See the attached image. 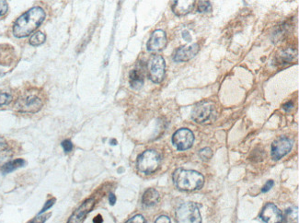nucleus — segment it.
<instances>
[{
  "mask_svg": "<svg viewBox=\"0 0 299 223\" xmlns=\"http://www.w3.org/2000/svg\"><path fill=\"white\" fill-rule=\"evenodd\" d=\"M45 19V12L40 8L35 7L27 11L16 21L13 27V33L16 37H26L35 31Z\"/></svg>",
  "mask_w": 299,
  "mask_h": 223,
  "instance_id": "nucleus-1",
  "label": "nucleus"
},
{
  "mask_svg": "<svg viewBox=\"0 0 299 223\" xmlns=\"http://www.w3.org/2000/svg\"><path fill=\"white\" fill-rule=\"evenodd\" d=\"M173 183L178 189L190 192L204 186L205 177L198 171L178 169L173 173Z\"/></svg>",
  "mask_w": 299,
  "mask_h": 223,
  "instance_id": "nucleus-2",
  "label": "nucleus"
},
{
  "mask_svg": "<svg viewBox=\"0 0 299 223\" xmlns=\"http://www.w3.org/2000/svg\"><path fill=\"white\" fill-rule=\"evenodd\" d=\"M42 101L38 94L32 91H28L21 95L16 102V108L24 114H34L41 110Z\"/></svg>",
  "mask_w": 299,
  "mask_h": 223,
  "instance_id": "nucleus-3",
  "label": "nucleus"
},
{
  "mask_svg": "<svg viewBox=\"0 0 299 223\" xmlns=\"http://www.w3.org/2000/svg\"><path fill=\"white\" fill-rule=\"evenodd\" d=\"M178 223H202L201 214L197 205L192 202L184 203L176 210Z\"/></svg>",
  "mask_w": 299,
  "mask_h": 223,
  "instance_id": "nucleus-4",
  "label": "nucleus"
},
{
  "mask_svg": "<svg viewBox=\"0 0 299 223\" xmlns=\"http://www.w3.org/2000/svg\"><path fill=\"white\" fill-rule=\"evenodd\" d=\"M160 165V156L157 151L148 150L143 152L137 159L136 166L138 171L150 174L159 169Z\"/></svg>",
  "mask_w": 299,
  "mask_h": 223,
  "instance_id": "nucleus-5",
  "label": "nucleus"
},
{
  "mask_svg": "<svg viewBox=\"0 0 299 223\" xmlns=\"http://www.w3.org/2000/svg\"><path fill=\"white\" fill-rule=\"evenodd\" d=\"M215 104L211 102H204L197 104L191 112V118L198 124H205L215 119Z\"/></svg>",
  "mask_w": 299,
  "mask_h": 223,
  "instance_id": "nucleus-6",
  "label": "nucleus"
},
{
  "mask_svg": "<svg viewBox=\"0 0 299 223\" xmlns=\"http://www.w3.org/2000/svg\"><path fill=\"white\" fill-rule=\"evenodd\" d=\"M166 64L161 56H153L147 63V73L154 83H160L165 77Z\"/></svg>",
  "mask_w": 299,
  "mask_h": 223,
  "instance_id": "nucleus-7",
  "label": "nucleus"
},
{
  "mask_svg": "<svg viewBox=\"0 0 299 223\" xmlns=\"http://www.w3.org/2000/svg\"><path fill=\"white\" fill-rule=\"evenodd\" d=\"M194 140V136L191 130L181 128L176 131L172 137V143L178 151H187L191 148Z\"/></svg>",
  "mask_w": 299,
  "mask_h": 223,
  "instance_id": "nucleus-8",
  "label": "nucleus"
},
{
  "mask_svg": "<svg viewBox=\"0 0 299 223\" xmlns=\"http://www.w3.org/2000/svg\"><path fill=\"white\" fill-rule=\"evenodd\" d=\"M293 141L287 138H280L275 140L272 145V157L273 160L278 161L291 151Z\"/></svg>",
  "mask_w": 299,
  "mask_h": 223,
  "instance_id": "nucleus-9",
  "label": "nucleus"
},
{
  "mask_svg": "<svg viewBox=\"0 0 299 223\" xmlns=\"http://www.w3.org/2000/svg\"><path fill=\"white\" fill-rule=\"evenodd\" d=\"M167 35L165 31L162 30H156L150 36V39L147 42V50L150 52H160L162 49L165 48L167 46Z\"/></svg>",
  "mask_w": 299,
  "mask_h": 223,
  "instance_id": "nucleus-10",
  "label": "nucleus"
},
{
  "mask_svg": "<svg viewBox=\"0 0 299 223\" xmlns=\"http://www.w3.org/2000/svg\"><path fill=\"white\" fill-rule=\"evenodd\" d=\"M261 218L265 223H282L284 216L274 204H267L261 213Z\"/></svg>",
  "mask_w": 299,
  "mask_h": 223,
  "instance_id": "nucleus-11",
  "label": "nucleus"
},
{
  "mask_svg": "<svg viewBox=\"0 0 299 223\" xmlns=\"http://www.w3.org/2000/svg\"><path fill=\"white\" fill-rule=\"evenodd\" d=\"M198 51H199V46L197 43L181 47L179 49H177V51L173 56V59L175 62H186L195 57Z\"/></svg>",
  "mask_w": 299,
  "mask_h": 223,
  "instance_id": "nucleus-12",
  "label": "nucleus"
},
{
  "mask_svg": "<svg viewBox=\"0 0 299 223\" xmlns=\"http://www.w3.org/2000/svg\"><path fill=\"white\" fill-rule=\"evenodd\" d=\"M94 204H95V200L92 198L85 201L75 212L73 213L72 216L70 217L67 223L82 222L84 218H86V216L88 215V213L90 212V210L92 209Z\"/></svg>",
  "mask_w": 299,
  "mask_h": 223,
  "instance_id": "nucleus-13",
  "label": "nucleus"
},
{
  "mask_svg": "<svg viewBox=\"0 0 299 223\" xmlns=\"http://www.w3.org/2000/svg\"><path fill=\"white\" fill-rule=\"evenodd\" d=\"M130 85L134 90H138L143 86L144 81V69L142 68H135L130 72Z\"/></svg>",
  "mask_w": 299,
  "mask_h": 223,
  "instance_id": "nucleus-14",
  "label": "nucleus"
},
{
  "mask_svg": "<svg viewBox=\"0 0 299 223\" xmlns=\"http://www.w3.org/2000/svg\"><path fill=\"white\" fill-rule=\"evenodd\" d=\"M194 4H195V1H191V0L174 1L173 6H172V10L176 15L181 17V16L188 14L190 11H191Z\"/></svg>",
  "mask_w": 299,
  "mask_h": 223,
  "instance_id": "nucleus-15",
  "label": "nucleus"
},
{
  "mask_svg": "<svg viewBox=\"0 0 299 223\" xmlns=\"http://www.w3.org/2000/svg\"><path fill=\"white\" fill-rule=\"evenodd\" d=\"M14 49L10 44L0 46V65L10 66L14 59Z\"/></svg>",
  "mask_w": 299,
  "mask_h": 223,
  "instance_id": "nucleus-16",
  "label": "nucleus"
},
{
  "mask_svg": "<svg viewBox=\"0 0 299 223\" xmlns=\"http://www.w3.org/2000/svg\"><path fill=\"white\" fill-rule=\"evenodd\" d=\"M159 200H160V194L154 188L147 189L142 197V202L145 207H153L159 202Z\"/></svg>",
  "mask_w": 299,
  "mask_h": 223,
  "instance_id": "nucleus-17",
  "label": "nucleus"
},
{
  "mask_svg": "<svg viewBox=\"0 0 299 223\" xmlns=\"http://www.w3.org/2000/svg\"><path fill=\"white\" fill-rule=\"evenodd\" d=\"M25 164V161L22 159H17L14 161H10L8 163H6L5 165L2 167V171L4 173H9L11 171H15L16 169L21 168V167L24 166Z\"/></svg>",
  "mask_w": 299,
  "mask_h": 223,
  "instance_id": "nucleus-18",
  "label": "nucleus"
},
{
  "mask_svg": "<svg viewBox=\"0 0 299 223\" xmlns=\"http://www.w3.org/2000/svg\"><path fill=\"white\" fill-rule=\"evenodd\" d=\"M11 155V148L4 139L0 138V161L5 160Z\"/></svg>",
  "mask_w": 299,
  "mask_h": 223,
  "instance_id": "nucleus-19",
  "label": "nucleus"
},
{
  "mask_svg": "<svg viewBox=\"0 0 299 223\" xmlns=\"http://www.w3.org/2000/svg\"><path fill=\"white\" fill-rule=\"evenodd\" d=\"M45 34L41 31H37L36 33H34L31 39H30V43L33 47H39L41 46V43L45 42Z\"/></svg>",
  "mask_w": 299,
  "mask_h": 223,
  "instance_id": "nucleus-20",
  "label": "nucleus"
},
{
  "mask_svg": "<svg viewBox=\"0 0 299 223\" xmlns=\"http://www.w3.org/2000/svg\"><path fill=\"white\" fill-rule=\"evenodd\" d=\"M12 97L11 94L5 92H0V106H3L6 104H9L11 102Z\"/></svg>",
  "mask_w": 299,
  "mask_h": 223,
  "instance_id": "nucleus-21",
  "label": "nucleus"
},
{
  "mask_svg": "<svg viewBox=\"0 0 299 223\" xmlns=\"http://www.w3.org/2000/svg\"><path fill=\"white\" fill-rule=\"evenodd\" d=\"M211 10V4L209 1H199L198 2V11L199 12H207Z\"/></svg>",
  "mask_w": 299,
  "mask_h": 223,
  "instance_id": "nucleus-22",
  "label": "nucleus"
},
{
  "mask_svg": "<svg viewBox=\"0 0 299 223\" xmlns=\"http://www.w3.org/2000/svg\"><path fill=\"white\" fill-rule=\"evenodd\" d=\"M199 155L201 157L204 161H207L209 159H211L212 155H213V151H212L210 148H205L199 152Z\"/></svg>",
  "mask_w": 299,
  "mask_h": 223,
  "instance_id": "nucleus-23",
  "label": "nucleus"
},
{
  "mask_svg": "<svg viewBox=\"0 0 299 223\" xmlns=\"http://www.w3.org/2000/svg\"><path fill=\"white\" fill-rule=\"evenodd\" d=\"M51 214H46V215H39L36 218H33L31 221L29 223H44L48 218H50Z\"/></svg>",
  "mask_w": 299,
  "mask_h": 223,
  "instance_id": "nucleus-24",
  "label": "nucleus"
},
{
  "mask_svg": "<svg viewBox=\"0 0 299 223\" xmlns=\"http://www.w3.org/2000/svg\"><path fill=\"white\" fill-rule=\"evenodd\" d=\"M126 223H145V219L142 215H135L133 218H130L129 220H127Z\"/></svg>",
  "mask_w": 299,
  "mask_h": 223,
  "instance_id": "nucleus-25",
  "label": "nucleus"
},
{
  "mask_svg": "<svg viewBox=\"0 0 299 223\" xmlns=\"http://www.w3.org/2000/svg\"><path fill=\"white\" fill-rule=\"evenodd\" d=\"M62 147L64 151H66V152L72 151L73 145L70 140H64L62 142Z\"/></svg>",
  "mask_w": 299,
  "mask_h": 223,
  "instance_id": "nucleus-26",
  "label": "nucleus"
},
{
  "mask_svg": "<svg viewBox=\"0 0 299 223\" xmlns=\"http://www.w3.org/2000/svg\"><path fill=\"white\" fill-rule=\"evenodd\" d=\"M8 11V3L6 1H0V17L5 15Z\"/></svg>",
  "mask_w": 299,
  "mask_h": 223,
  "instance_id": "nucleus-27",
  "label": "nucleus"
},
{
  "mask_svg": "<svg viewBox=\"0 0 299 223\" xmlns=\"http://www.w3.org/2000/svg\"><path fill=\"white\" fill-rule=\"evenodd\" d=\"M155 223H170V219L167 216H160L156 219Z\"/></svg>",
  "mask_w": 299,
  "mask_h": 223,
  "instance_id": "nucleus-28",
  "label": "nucleus"
},
{
  "mask_svg": "<svg viewBox=\"0 0 299 223\" xmlns=\"http://www.w3.org/2000/svg\"><path fill=\"white\" fill-rule=\"evenodd\" d=\"M54 203H55V198H53V199H51V200H48V201H47L46 204H45V206L43 207V208H42V210H41V213H40V214L44 212V211H46L48 208H51L53 205H54Z\"/></svg>",
  "mask_w": 299,
  "mask_h": 223,
  "instance_id": "nucleus-29",
  "label": "nucleus"
},
{
  "mask_svg": "<svg viewBox=\"0 0 299 223\" xmlns=\"http://www.w3.org/2000/svg\"><path fill=\"white\" fill-rule=\"evenodd\" d=\"M273 182L272 180H270V181L267 182V184L264 186V187L263 188V192L266 193L268 192L269 190L273 187Z\"/></svg>",
  "mask_w": 299,
  "mask_h": 223,
  "instance_id": "nucleus-30",
  "label": "nucleus"
},
{
  "mask_svg": "<svg viewBox=\"0 0 299 223\" xmlns=\"http://www.w3.org/2000/svg\"><path fill=\"white\" fill-rule=\"evenodd\" d=\"M109 201H110V204L113 205V206L116 202V197L114 196V194H113V193H111L110 196H109Z\"/></svg>",
  "mask_w": 299,
  "mask_h": 223,
  "instance_id": "nucleus-31",
  "label": "nucleus"
},
{
  "mask_svg": "<svg viewBox=\"0 0 299 223\" xmlns=\"http://www.w3.org/2000/svg\"><path fill=\"white\" fill-rule=\"evenodd\" d=\"M103 222V218L101 217V215H98L96 218H94V223H102Z\"/></svg>",
  "mask_w": 299,
  "mask_h": 223,
  "instance_id": "nucleus-32",
  "label": "nucleus"
}]
</instances>
